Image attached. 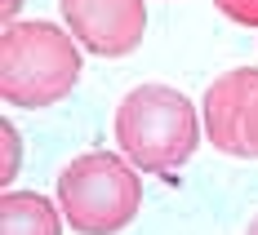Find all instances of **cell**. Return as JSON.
Instances as JSON below:
<instances>
[{
  "instance_id": "8992f818",
  "label": "cell",
  "mask_w": 258,
  "mask_h": 235,
  "mask_svg": "<svg viewBox=\"0 0 258 235\" xmlns=\"http://www.w3.org/2000/svg\"><path fill=\"white\" fill-rule=\"evenodd\" d=\"M62 209L36 191H5L0 200V235H62Z\"/></svg>"
},
{
  "instance_id": "6da1fadb",
  "label": "cell",
  "mask_w": 258,
  "mask_h": 235,
  "mask_svg": "<svg viewBox=\"0 0 258 235\" xmlns=\"http://www.w3.org/2000/svg\"><path fill=\"white\" fill-rule=\"evenodd\" d=\"M120 156L143 173H174L201 147V115L187 93L169 84H138L116 106Z\"/></svg>"
},
{
  "instance_id": "7a4b0ae2",
  "label": "cell",
  "mask_w": 258,
  "mask_h": 235,
  "mask_svg": "<svg viewBox=\"0 0 258 235\" xmlns=\"http://www.w3.org/2000/svg\"><path fill=\"white\" fill-rule=\"evenodd\" d=\"M80 40L58 23H9L0 36V93L9 106H40L62 102L80 80Z\"/></svg>"
},
{
  "instance_id": "277c9868",
  "label": "cell",
  "mask_w": 258,
  "mask_h": 235,
  "mask_svg": "<svg viewBox=\"0 0 258 235\" xmlns=\"http://www.w3.org/2000/svg\"><path fill=\"white\" fill-rule=\"evenodd\" d=\"M62 23L98 58H125L143 45L147 5L143 0H58Z\"/></svg>"
},
{
  "instance_id": "9c48e42d",
  "label": "cell",
  "mask_w": 258,
  "mask_h": 235,
  "mask_svg": "<svg viewBox=\"0 0 258 235\" xmlns=\"http://www.w3.org/2000/svg\"><path fill=\"white\" fill-rule=\"evenodd\" d=\"M240 138H245V156L258 160V89L249 93V106H245V125H240Z\"/></svg>"
},
{
  "instance_id": "52a82bcc",
  "label": "cell",
  "mask_w": 258,
  "mask_h": 235,
  "mask_svg": "<svg viewBox=\"0 0 258 235\" xmlns=\"http://www.w3.org/2000/svg\"><path fill=\"white\" fill-rule=\"evenodd\" d=\"M0 138H5V178H0V182L9 186L14 178H18V156H23V138H18V129H14L9 120L0 125Z\"/></svg>"
},
{
  "instance_id": "ba28073f",
  "label": "cell",
  "mask_w": 258,
  "mask_h": 235,
  "mask_svg": "<svg viewBox=\"0 0 258 235\" xmlns=\"http://www.w3.org/2000/svg\"><path fill=\"white\" fill-rule=\"evenodd\" d=\"M223 18H232L240 27H258V0H214Z\"/></svg>"
},
{
  "instance_id": "30bf717a",
  "label": "cell",
  "mask_w": 258,
  "mask_h": 235,
  "mask_svg": "<svg viewBox=\"0 0 258 235\" xmlns=\"http://www.w3.org/2000/svg\"><path fill=\"white\" fill-rule=\"evenodd\" d=\"M18 9H23V0H5V27L18 18Z\"/></svg>"
},
{
  "instance_id": "5b68a950",
  "label": "cell",
  "mask_w": 258,
  "mask_h": 235,
  "mask_svg": "<svg viewBox=\"0 0 258 235\" xmlns=\"http://www.w3.org/2000/svg\"><path fill=\"white\" fill-rule=\"evenodd\" d=\"M258 89V67H236V71H223L205 89V138L223 151V156L249 160L245 156V138H240V125H245V106H249V93Z\"/></svg>"
},
{
  "instance_id": "3957f363",
  "label": "cell",
  "mask_w": 258,
  "mask_h": 235,
  "mask_svg": "<svg viewBox=\"0 0 258 235\" xmlns=\"http://www.w3.org/2000/svg\"><path fill=\"white\" fill-rule=\"evenodd\" d=\"M143 204V178L125 156L85 151L58 178V209L80 235H116Z\"/></svg>"
},
{
  "instance_id": "8fae6325",
  "label": "cell",
  "mask_w": 258,
  "mask_h": 235,
  "mask_svg": "<svg viewBox=\"0 0 258 235\" xmlns=\"http://www.w3.org/2000/svg\"><path fill=\"white\" fill-rule=\"evenodd\" d=\"M245 235H258V217H254V222H249V231H245Z\"/></svg>"
}]
</instances>
